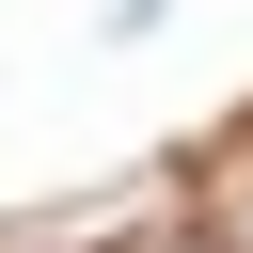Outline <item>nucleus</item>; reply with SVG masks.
<instances>
[{"instance_id":"obj_1","label":"nucleus","mask_w":253,"mask_h":253,"mask_svg":"<svg viewBox=\"0 0 253 253\" xmlns=\"http://www.w3.org/2000/svg\"><path fill=\"white\" fill-rule=\"evenodd\" d=\"M221 253H253V158H237V190H221Z\"/></svg>"}]
</instances>
